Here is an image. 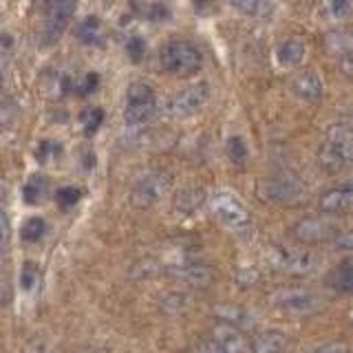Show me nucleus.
Segmentation results:
<instances>
[{"mask_svg":"<svg viewBox=\"0 0 353 353\" xmlns=\"http://www.w3.org/2000/svg\"><path fill=\"white\" fill-rule=\"evenodd\" d=\"M9 44H11V38L7 33H0V47H9Z\"/></svg>","mask_w":353,"mask_h":353,"instance_id":"nucleus-42","label":"nucleus"},{"mask_svg":"<svg viewBox=\"0 0 353 353\" xmlns=\"http://www.w3.org/2000/svg\"><path fill=\"white\" fill-rule=\"evenodd\" d=\"M287 336L283 331H265L252 342V353H285Z\"/></svg>","mask_w":353,"mask_h":353,"instance_id":"nucleus-17","label":"nucleus"},{"mask_svg":"<svg viewBox=\"0 0 353 353\" xmlns=\"http://www.w3.org/2000/svg\"><path fill=\"white\" fill-rule=\"evenodd\" d=\"M212 342L223 353H252V342L248 336L230 325H216L212 331Z\"/></svg>","mask_w":353,"mask_h":353,"instance_id":"nucleus-12","label":"nucleus"},{"mask_svg":"<svg viewBox=\"0 0 353 353\" xmlns=\"http://www.w3.org/2000/svg\"><path fill=\"white\" fill-rule=\"evenodd\" d=\"M102 121H104V110L102 108H88L82 113V126H84L86 135H93Z\"/></svg>","mask_w":353,"mask_h":353,"instance_id":"nucleus-26","label":"nucleus"},{"mask_svg":"<svg viewBox=\"0 0 353 353\" xmlns=\"http://www.w3.org/2000/svg\"><path fill=\"white\" fill-rule=\"evenodd\" d=\"M347 165H351V168H353V143H351L349 150H347Z\"/></svg>","mask_w":353,"mask_h":353,"instance_id":"nucleus-43","label":"nucleus"},{"mask_svg":"<svg viewBox=\"0 0 353 353\" xmlns=\"http://www.w3.org/2000/svg\"><path fill=\"white\" fill-rule=\"evenodd\" d=\"M168 272L174 276V279H179L192 287H208L214 281V270L210 268V265L192 261V259H181V261L170 263Z\"/></svg>","mask_w":353,"mask_h":353,"instance_id":"nucleus-11","label":"nucleus"},{"mask_svg":"<svg viewBox=\"0 0 353 353\" xmlns=\"http://www.w3.org/2000/svg\"><path fill=\"white\" fill-rule=\"evenodd\" d=\"M7 236H9V225H7V219L3 214V210H0V248H5Z\"/></svg>","mask_w":353,"mask_h":353,"instance_id":"nucleus-40","label":"nucleus"},{"mask_svg":"<svg viewBox=\"0 0 353 353\" xmlns=\"http://www.w3.org/2000/svg\"><path fill=\"white\" fill-rule=\"evenodd\" d=\"M292 91L301 99H305V102H318V99L325 95L323 77H320L316 71L296 73L294 80H292Z\"/></svg>","mask_w":353,"mask_h":353,"instance_id":"nucleus-13","label":"nucleus"},{"mask_svg":"<svg viewBox=\"0 0 353 353\" xmlns=\"http://www.w3.org/2000/svg\"><path fill=\"white\" fill-rule=\"evenodd\" d=\"M329 285L340 294H353V263H340L327 276Z\"/></svg>","mask_w":353,"mask_h":353,"instance_id":"nucleus-18","label":"nucleus"},{"mask_svg":"<svg viewBox=\"0 0 353 353\" xmlns=\"http://www.w3.org/2000/svg\"><path fill=\"white\" fill-rule=\"evenodd\" d=\"M44 232H47V223H44L42 219L33 216V219L27 221L25 225H22L20 236H22V241H27V243H36V241H40L44 236Z\"/></svg>","mask_w":353,"mask_h":353,"instance_id":"nucleus-24","label":"nucleus"},{"mask_svg":"<svg viewBox=\"0 0 353 353\" xmlns=\"http://www.w3.org/2000/svg\"><path fill=\"white\" fill-rule=\"evenodd\" d=\"M126 51H128V55L135 62H139L141 58H143V53H146V44H143V40L139 38V36H132L128 42H126Z\"/></svg>","mask_w":353,"mask_h":353,"instance_id":"nucleus-33","label":"nucleus"},{"mask_svg":"<svg viewBox=\"0 0 353 353\" xmlns=\"http://www.w3.org/2000/svg\"><path fill=\"white\" fill-rule=\"evenodd\" d=\"M327 47L334 53H351L353 44H349V33H329Z\"/></svg>","mask_w":353,"mask_h":353,"instance_id":"nucleus-30","label":"nucleus"},{"mask_svg":"<svg viewBox=\"0 0 353 353\" xmlns=\"http://www.w3.org/2000/svg\"><path fill=\"white\" fill-rule=\"evenodd\" d=\"M80 196H82L80 188L64 185V188H60V190H58V194H55V201H58L62 208H71V205H75L77 201H80Z\"/></svg>","mask_w":353,"mask_h":353,"instance_id":"nucleus-29","label":"nucleus"},{"mask_svg":"<svg viewBox=\"0 0 353 353\" xmlns=\"http://www.w3.org/2000/svg\"><path fill=\"white\" fill-rule=\"evenodd\" d=\"M210 212L214 214V219L221 225H225L230 230H245L250 225V210L245 208V203L239 201V199L228 192V190H219L210 196Z\"/></svg>","mask_w":353,"mask_h":353,"instance_id":"nucleus-4","label":"nucleus"},{"mask_svg":"<svg viewBox=\"0 0 353 353\" xmlns=\"http://www.w3.org/2000/svg\"><path fill=\"white\" fill-rule=\"evenodd\" d=\"M132 11L141 18V20H150V22H161L170 18V9L161 5V3H135Z\"/></svg>","mask_w":353,"mask_h":353,"instance_id":"nucleus-20","label":"nucleus"},{"mask_svg":"<svg viewBox=\"0 0 353 353\" xmlns=\"http://www.w3.org/2000/svg\"><path fill=\"white\" fill-rule=\"evenodd\" d=\"M5 201H7V185L0 181V208H3Z\"/></svg>","mask_w":353,"mask_h":353,"instance_id":"nucleus-41","label":"nucleus"},{"mask_svg":"<svg viewBox=\"0 0 353 353\" xmlns=\"http://www.w3.org/2000/svg\"><path fill=\"white\" fill-rule=\"evenodd\" d=\"M236 11H241L243 16L254 18V20H265L274 14L276 5L265 3V0H241V3H232Z\"/></svg>","mask_w":353,"mask_h":353,"instance_id":"nucleus-19","label":"nucleus"},{"mask_svg":"<svg viewBox=\"0 0 353 353\" xmlns=\"http://www.w3.org/2000/svg\"><path fill=\"white\" fill-rule=\"evenodd\" d=\"M210 99V86L208 82H196L176 91L172 97L165 99L163 104V113L172 117V119H188L196 115Z\"/></svg>","mask_w":353,"mask_h":353,"instance_id":"nucleus-3","label":"nucleus"},{"mask_svg":"<svg viewBox=\"0 0 353 353\" xmlns=\"http://www.w3.org/2000/svg\"><path fill=\"white\" fill-rule=\"evenodd\" d=\"M9 301H11V290H9V283L0 279V307L9 305Z\"/></svg>","mask_w":353,"mask_h":353,"instance_id":"nucleus-39","label":"nucleus"},{"mask_svg":"<svg viewBox=\"0 0 353 353\" xmlns=\"http://www.w3.org/2000/svg\"><path fill=\"white\" fill-rule=\"evenodd\" d=\"M318 208L320 212H327V214H342V212H349L353 208V194L347 190L345 185H338V188H331V190L323 192L318 199Z\"/></svg>","mask_w":353,"mask_h":353,"instance_id":"nucleus-15","label":"nucleus"},{"mask_svg":"<svg viewBox=\"0 0 353 353\" xmlns=\"http://www.w3.org/2000/svg\"><path fill=\"white\" fill-rule=\"evenodd\" d=\"M305 58H307V47H305V42L296 36L283 40L281 47L276 49V60H279V64L287 71L298 69V66L305 62Z\"/></svg>","mask_w":353,"mask_h":353,"instance_id":"nucleus-14","label":"nucleus"},{"mask_svg":"<svg viewBox=\"0 0 353 353\" xmlns=\"http://www.w3.org/2000/svg\"><path fill=\"white\" fill-rule=\"evenodd\" d=\"M97 82H99V77L95 73H88L84 80H82V84H77V93H80V95H88L91 91H95Z\"/></svg>","mask_w":353,"mask_h":353,"instance_id":"nucleus-35","label":"nucleus"},{"mask_svg":"<svg viewBox=\"0 0 353 353\" xmlns=\"http://www.w3.org/2000/svg\"><path fill=\"white\" fill-rule=\"evenodd\" d=\"M256 190L261 194V199L270 203H279V205H285V203H294L298 199H303L305 194V185L296 179V176H270V179H265L256 185Z\"/></svg>","mask_w":353,"mask_h":353,"instance_id":"nucleus-6","label":"nucleus"},{"mask_svg":"<svg viewBox=\"0 0 353 353\" xmlns=\"http://www.w3.org/2000/svg\"><path fill=\"white\" fill-rule=\"evenodd\" d=\"M216 314L221 316V320H223V325H230V327H234V329H241L243 327H248L252 320L250 316L243 312L241 307H232V305H225V307H219L216 309Z\"/></svg>","mask_w":353,"mask_h":353,"instance_id":"nucleus-21","label":"nucleus"},{"mask_svg":"<svg viewBox=\"0 0 353 353\" xmlns=\"http://www.w3.org/2000/svg\"><path fill=\"white\" fill-rule=\"evenodd\" d=\"M349 9H351L349 3H325L323 7L318 9V14L323 18H327V20H340V18H345L349 14Z\"/></svg>","mask_w":353,"mask_h":353,"instance_id":"nucleus-27","label":"nucleus"},{"mask_svg":"<svg viewBox=\"0 0 353 353\" xmlns=\"http://www.w3.org/2000/svg\"><path fill=\"white\" fill-rule=\"evenodd\" d=\"M268 263L274 270H281L287 274H309L316 268V259L309 252L281 245H274L268 250Z\"/></svg>","mask_w":353,"mask_h":353,"instance_id":"nucleus-8","label":"nucleus"},{"mask_svg":"<svg viewBox=\"0 0 353 353\" xmlns=\"http://www.w3.org/2000/svg\"><path fill=\"white\" fill-rule=\"evenodd\" d=\"M334 245L338 250H353V232H349V234H340L336 241H334Z\"/></svg>","mask_w":353,"mask_h":353,"instance_id":"nucleus-37","label":"nucleus"},{"mask_svg":"<svg viewBox=\"0 0 353 353\" xmlns=\"http://www.w3.org/2000/svg\"><path fill=\"white\" fill-rule=\"evenodd\" d=\"M25 353H51V349L47 345V340L36 338V340H31L29 345L25 347Z\"/></svg>","mask_w":353,"mask_h":353,"instance_id":"nucleus-36","label":"nucleus"},{"mask_svg":"<svg viewBox=\"0 0 353 353\" xmlns=\"http://www.w3.org/2000/svg\"><path fill=\"white\" fill-rule=\"evenodd\" d=\"M60 152H62L60 143H55L51 139H44V141H40V146L36 148V157H38V161H51V159L58 157Z\"/></svg>","mask_w":353,"mask_h":353,"instance_id":"nucleus-31","label":"nucleus"},{"mask_svg":"<svg viewBox=\"0 0 353 353\" xmlns=\"http://www.w3.org/2000/svg\"><path fill=\"white\" fill-rule=\"evenodd\" d=\"M44 192H47V179H44V176H40V174H33L31 179L25 183V190H22V199H25L27 203L36 205V203L42 201Z\"/></svg>","mask_w":353,"mask_h":353,"instance_id":"nucleus-22","label":"nucleus"},{"mask_svg":"<svg viewBox=\"0 0 353 353\" xmlns=\"http://www.w3.org/2000/svg\"><path fill=\"white\" fill-rule=\"evenodd\" d=\"M349 60H351V62H353V51H351V58H349Z\"/></svg>","mask_w":353,"mask_h":353,"instance_id":"nucleus-46","label":"nucleus"},{"mask_svg":"<svg viewBox=\"0 0 353 353\" xmlns=\"http://www.w3.org/2000/svg\"><path fill=\"white\" fill-rule=\"evenodd\" d=\"M201 64V51L188 40H170L161 49V66L172 75H194Z\"/></svg>","mask_w":353,"mask_h":353,"instance_id":"nucleus-1","label":"nucleus"},{"mask_svg":"<svg viewBox=\"0 0 353 353\" xmlns=\"http://www.w3.org/2000/svg\"><path fill=\"white\" fill-rule=\"evenodd\" d=\"M196 353H223V351H221L212 340H199Z\"/></svg>","mask_w":353,"mask_h":353,"instance_id":"nucleus-38","label":"nucleus"},{"mask_svg":"<svg viewBox=\"0 0 353 353\" xmlns=\"http://www.w3.org/2000/svg\"><path fill=\"white\" fill-rule=\"evenodd\" d=\"M40 279V270H38V265L36 263H25L22 265V270H20V285H22V290H33L36 287Z\"/></svg>","mask_w":353,"mask_h":353,"instance_id":"nucleus-28","label":"nucleus"},{"mask_svg":"<svg viewBox=\"0 0 353 353\" xmlns=\"http://www.w3.org/2000/svg\"><path fill=\"white\" fill-rule=\"evenodd\" d=\"M77 38H80L84 44H95L102 38V27H99V20L95 16H86L80 27H77Z\"/></svg>","mask_w":353,"mask_h":353,"instance_id":"nucleus-23","label":"nucleus"},{"mask_svg":"<svg viewBox=\"0 0 353 353\" xmlns=\"http://www.w3.org/2000/svg\"><path fill=\"white\" fill-rule=\"evenodd\" d=\"M228 157L236 165H243L248 159V143L243 137H230L228 139Z\"/></svg>","mask_w":353,"mask_h":353,"instance_id":"nucleus-25","label":"nucleus"},{"mask_svg":"<svg viewBox=\"0 0 353 353\" xmlns=\"http://www.w3.org/2000/svg\"><path fill=\"white\" fill-rule=\"evenodd\" d=\"M270 303L287 314H312L323 305L316 292L303 290V287H283V290H276L270 294Z\"/></svg>","mask_w":353,"mask_h":353,"instance_id":"nucleus-5","label":"nucleus"},{"mask_svg":"<svg viewBox=\"0 0 353 353\" xmlns=\"http://www.w3.org/2000/svg\"><path fill=\"white\" fill-rule=\"evenodd\" d=\"M75 14V3L71 0H64V3H53L47 7V14H44V25H42V36L40 42L44 47H51L55 44L62 33L66 31V27L71 25V18Z\"/></svg>","mask_w":353,"mask_h":353,"instance_id":"nucleus-9","label":"nucleus"},{"mask_svg":"<svg viewBox=\"0 0 353 353\" xmlns=\"http://www.w3.org/2000/svg\"><path fill=\"white\" fill-rule=\"evenodd\" d=\"M292 236L305 245H316L336 236V223L327 216H305L292 225Z\"/></svg>","mask_w":353,"mask_h":353,"instance_id":"nucleus-10","label":"nucleus"},{"mask_svg":"<svg viewBox=\"0 0 353 353\" xmlns=\"http://www.w3.org/2000/svg\"><path fill=\"white\" fill-rule=\"evenodd\" d=\"M203 203H205V190H203V188H199V185L181 188V190L176 192L174 199H172V208H174V212L179 216L194 214Z\"/></svg>","mask_w":353,"mask_h":353,"instance_id":"nucleus-16","label":"nucleus"},{"mask_svg":"<svg viewBox=\"0 0 353 353\" xmlns=\"http://www.w3.org/2000/svg\"><path fill=\"white\" fill-rule=\"evenodd\" d=\"M161 307H163L168 314H176V312H181V309L185 307V296H183V294H176V292L165 294V296L161 298Z\"/></svg>","mask_w":353,"mask_h":353,"instance_id":"nucleus-32","label":"nucleus"},{"mask_svg":"<svg viewBox=\"0 0 353 353\" xmlns=\"http://www.w3.org/2000/svg\"><path fill=\"white\" fill-rule=\"evenodd\" d=\"M157 110V97H154L152 86L146 82H132L126 93V106H124V121L128 126L137 128L152 119Z\"/></svg>","mask_w":353,"mask_h":353,"instance_id":"nucleus-2","label":"nucleus"},{"mask_svg":"<svg viewBox=\"0 0 353 353\" xmlns=\"http://www.w3.org/2000/svg\"><path fill=\"white\" fill-rule=\"evenodd\" d=\"M168 190H170V176L165 172H150L146 176H141L135 183L130 201L135 208L146 210V208L157 205L161 199L168 194Z\"/></svg>","mask_w":353,"mask_h":353,"instance_id":"nucleus-7","label":"nucleus"},{"mask_svg":"<svg viewBox=\"0 0 353 353\" xmlns=\"http://www.w3.org/2000/svg\"><path fill=\"white\" fill-rule=\"evenodd\" d=\"M3 261H5V248H0V268H3Z\"/></svg>","mask_w":353,"mask_h":353,"instance_id":"nucleus-45","label":"nucleus"},{"mask_svg":"<svg viewBox=\"0 0 353 353\" xmlns=\"http://www.w3.org/2000/svg\"><path fill=\"white\" fill-rule=\"evenodd\" d=\"M342 185H345V188H347V190H349V192L353 194V176H351V179H349V181H345V183H342Z\"/></svg>","mask_w":353,"mask_h":353,"instance_id":"nucleus-44","label":"nucleus"},{"mask_svg":"<svg viewBox=\"0 0 353 353\" xmlns=\"http://www.w3.org/2000/svg\"><path fill=\"white\" fill-rule=\"evenodd\" d=\"M312 353H349V345L342 340H334V342H327V345L314 349Z\"/></svg>","mask_w":353,"mask_h":353,"instance_id":"nucleus-34","label":"nucleus"}]
</instances>
